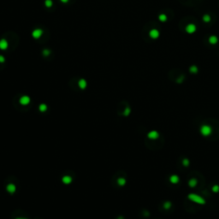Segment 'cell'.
Listing matches in <instances>:
<instances>
[{
	"instance_id": "1",
	"label": "cell",
	"mask_w": 219,
	"mask_h": 219,
	"mask_svg": "<svg viewBox=\"0 0 219 219\" xmlns=\"http://www.w3.org/2000/svg\"><path fill=\"white\" fill-rule=\"evenodd\" d=\"M187 199H189L192 202L195 203V204H198V205H204L206 204V200H205L202 196L199 195L197 194H194V193H191L187 195Z\"/></svg>"
},
{
	"instance_id": "2",
	"label": "cell",
	"mask_w": 219,
	"mask_h": 219,
	"mask_svg": "<svg viewBox=\"0 0 219 219\" xmlns=\"http://www.w3.org/2000/svg\"><path fill=\"white\" fill-rule=\"evenodd\" d=\"M212 131H213V129H212L211 126H210V125L208 124H203L200 126V128H199V133H200V134L202 136H204V137H208V136H210L211 134H212Z\"/></svg>"
},
{
	"instance_id": "3",
	"label": "cell",
	"mask_w": 219,
	"mask_h": 219,
	"mask_svg": "<svg viewBox=\"0 0 219 219\" xmlns=\"http://www.w3.org/2000/svg\"><path fill=\"white\" fill-rule=\"evenodd\" d=\"M42 35H43V30L40 28H36L32 32V37L35 40H39L40 38H41Z\"/></svg>"
},
{
	"instance_id": "4",
	"label": "cell",
	"mask_w": 219,
	"mask_h": 219,
	"mask_svg": "<svg viewBox=\"0 0 219 219\" xmlns=\"http://www.w3.org/2000/svg\"><path fill=\"white\" fill-rule=\"evenodd\" d=\"M196 30H197V27H196L194 23H189V24L187 25L186 32L187 33H189V34H193V33H194L196 32Z\"/></svg>"
},
{
	"instance_id": "5",
	"label": "cell",
	"mask_w": 219,
	"mask_h": 219,
	"mask_svg": "<svg viewBox=\"0 0 219 219\" xmlns=\"http://www.w3.org/2000/svg\"><path fill=\"white\" fill-rule=\"evenodd\" d=\"M147 138L149 139H152V140H155V139H158L159 138V133L156 130H152L147 134Z\"/></svg>"
},
{
	"instance_id": "6",
	"label": "cell",
	"mask_w": 219,
	"mask_h": 219,
	"mask_svg": "<svg viewBox=\"0 0 219 219\" xmlns=\"http://www.w3.org/2000/svg\"><path fill=\"white\" fill-rule=\"evenodd\" d=\"M159 35H160L159 31L156 28L152 29V30H150V32H149V36H150V38L153 39V40L158 39V37H159Z\"/></svg>"
},
{
	"instance_id": "7",
	"label": "cell",
	"mask_w": 219,
	"mask_h": 219,
	"mask_svg": "<svg viewBox=\"0 0 219 219\" xmlns=\"http://www.w3.org/2000/svg\"><path fill=\"white\" fill-rule=\"evenodd\" d=\"M9 47V43L5 39H1L0 40V50L2 51H5Z\"/></svg>"
},
{
	"instance_id": "8",
	"label": "cell",
	"mask_w": 219,
	"mask_h": 219,
	"mask_svg": "<svg viewBox=\"0 0 219 219\" xmlns=\"http://www.w3.org/2000/svg\"><path fill=\"white\" fill-rule=\"evenodd\" d=\"M170 182L171 184H178L180 182V177L177 176V175H171L170 176Z\"/></svg>"
},
{
	"instance_id": "9",
	"label": "cell",
	"mask_w": 219,
	"mask_h": 219,
	"mask_svg": "<svg viewBox=\"0 0 219 219\" xmlns=\"http://www.w3.org/2000/svg\"><path fill=\"white\" fill-rule=\"evenodd\" d=\"M20 103H21V105H27L29 103H30V98H29L28 96H27V95L22 96V98H20Z\"/></svg>"
},
{
	"instance_id": "10",
	"label": "cell",
	"mask_w": 219,
	"mask_h": 219,
	"mask_svg": "<svg viewBox=\"0 0 219 219\" xmlns=\"http://www.w3.org/2000/svg\"><path fill=\"white\" fill-rule=\"evenodd\" d=\"M198 185V180L196 178H191L188 181V186L191 188H194Z\"/></svg>"
},
{
	"instance_id": "11",
	"label": "cell",
	"mask_w": 219,
	"mask_h": 219,
	"mask_svg": "<svg viewBox=\"0 0 219 219\" xmlns=\"http://www.w3.org/2000/svg\"><path fill=\"white\" fill-rule=\"evenodd\" d=\"M208 41L211 45H216V44L218 43V38L216 35H211V36L209 37Z\"/></svg>"
},
{
	"instance_id": "12",
	"label": "cell",
	"mask_w": 219,
	"mask_h": 219,
	"mask_svg": "<svg viewBox=\"0 0 219 219\" xmlns=\"http://www.w3.org/2000/svg\"><path fill=\"white\" fill-rule=\"evenodd\" d=\"M87 81L85 80V79H81L79 81H78V86H79V87H80L81 89H85L86 87H87Z\"/></svg>"
},
{
	"instance_id": "13",
	"label": "cell",
	"mask_w": 219,
	"mask_h": 219,
	"mask_svg": "<svg viewBox=\"0 0 219 219\" xmlns=\"http://www.w3.org/2000/svg\"><path fill=\"white\" fill-rule=\"evenodd\" d=\"M198 71H199V69L196 65H192L189 68V72L192 73V74H197Z\"/></svg>"
},
{
	"instance_id": "14",
	"label": "cell",
	"mask_w": 219,
	"mask_h": 219,
	"mask_svg": "<svg viewBox=\"0 0 219 219\" xmlns=\"http://www.w3.org/2000/svg\"><path fill=\"white\" fill-rule=\"evenodd\" d=\"M7 190L9 191L10 194H13L14 192H16V187H15V185H13V184H9L7 186Z\"/></svg>"
},
{
	"instance_id": "15",
	"label": "cell",
	"mask_w": 219,
	"mask_h": 219,
	"mask_svg": "<svg viewBox=\"0 0 219 219\" xmlns=\"http://www.w3.org/2000/svg\"><path fill=\"white\" fill-rule=\"evenodd\" d=\"M158 19H159L160 22H165L167 21V19H168V17H167V16L165 14H160L159 16H158Z\"/></svg>"
},
{
	"instance_id": "16",
	"label": "cell",
	"mask_w": 219,
	"mask_h": 219,
	"mask_svg": "<svg viewBox=\"0 0 219 219\" xmlns=\"http://www.w3.org/2000/svg\"><path fill=\"white\" fill-rule=\"evenodd\" d=\"M211 17L210 15H208V14L204 15V16H203V21H204V22L208 23V22H211Z\"/></svg>"
},
{
	"instance_id": "17",
	"label": "cell",
	"mask_w": 219,
	"mask_h": 219,
	"mask_svg": "<svg viewBox=\"0 0 219 219\" xmlns=\"http://www.w3.org/2000/svg\"><path fill=\"white\" fill-rule=\"evenodd\" d=\"M53 5L52 0H45V6L46 8H51Z\"/></svg>"
},
{
	"instance_id": "18",
	"label": "cell",
	"mask_w": 219,
	"mask_h": 219,
	"mask_svg": "<svg viewBox=\"0 0 219 219\" xmlns=\"http://www.w3.org/2000/svg\"><path fill=\"white\" fill-rule=\"evenodd\" d=\"M211 191L213 193H215V194L219 193V185H217V184L213 185V186L211 187Z\"/></svg>"
},
{
	"instance_id": "19",
	"label": "cell",
	"mask_w": 219,
	"mask_h": 219,
	"mask_svg": "<svg viewBox=\"0 0 219 219\" xmlns=\"http://www.w3.org/2000/svg\"><path fill=\"white\" fill-rule=\"evenodd\" d=\"M171 206H172V203L170 202V201H166V202H164V204H163V208H164L165 210H169V209H170Z\"/></svg>"
},
{
	"instance_id": "20",
	"label": "cell",
	"mask_w": 219,
	"mask_h": 219,
	"mask_svg": "<svg viewBox=\"0 0 219 219\" xmlns=\"http://www.w3.org/2000/svg\"><path fill=\"white\" fill-rule=\"evenodd\" d=\"M182 165L184 167H188L190 165V161L188 158H183L182 159Z\"/></svg>"
},
{
	"instance_id": "21",
	"label": "cell",
	"mask_w": 219,
	"mask_h": 219,
	"mask_svg": "<svg viewBox=\"0 0 219 219\" xmlns=\"http://www.w3.org/2000/svg\"><path fill=\"white\" fill-rule=\"evenodd\" d=\"M63 181H64L65 184H69V183H70L71 181H72V179H71L70 177H69V176H65V177L63 178Z\"/></svg>"
},
{
	"instance_id": "22",
	"label": "cell",
	"mask_w": 219,
	"mask_h": 219,
	"mask_svg": "<svg viewBox=\"0 0 219 219\" xmlns=\"http://www.w3.org/2000/svg\"><path fill=\"white\" fill-rule=\"evenodd\" d=\"M42 54H43L44 57H48V56H50V54H51V51H50L49 49H45V50H43V51H42Z\"/></svg>"
},
{
	"instance_id": "23",
	"label": "cell",
	"mask_w": 219,
	"mask_h": 219,
	"mask_svg": "<svg viewBox=\"0 0 219 219\" xmlns=\"http://www.w3.org/2000/svg\"><path fill=\"white\" fill-rule=\"evenodd\" d=\"M39 109H40V111H42V112H44V111H45L46 110H47V106L45 105H44V104H42V105H40V107H39Z\"/></svg>"
},
{
	"instance_id": "24",
	"label": "cell",
	"mask_w": 219,
	"mask_h": 219,
	"mask_svg": "<svg viewBox=\"0 0 219 219\" xmlns=\"http://www.w3.org/2000/svg\"><path fill=\"white\" fill-rule=\"evenodd\" d=\"M118 184L120 186H123V185L126 184V180L124 178H120V179H118Z\"/></svg>"
},
{
	"instance_id": "25",
	"label": "cell",
	"mask_w": 219,
	"mask_h": 219,
	"mask_svg": "<svg viewBox=\"0 0 219 219\" xmlns=\"http://www.w3.org/2000/svg\"><path fill=\"white\" fill-rule=\"evenodd\" d=\"M130 109L129 108H127L126 109V110H125V111H124V116H129V114H130Z\"/></svg>"
},
{
	"instance_id": "26",
	"label": "cell",
	"mask_w": 219,
	"mask_h": 219,
	"mask_svg": "<svg viewBox=\"0 0 219 219\" xmlns=\"http://www.w3.org/2000/svg\"><path fill=\"white\" fill-rule=\"evenodd\" d=\"M5 62V57L3 55H0V64H4Z\"/></svg>"
},
{
	"instance_id": "27",
	"label": "cell",
	"mask_w": 219,
	"mask_h": 219,
	"mask_svg": "<svg viewBox=\"0 0 219 219\" xmlns=\"http://www.w3.org/2000/svg\"><path fill=\"white\" fill-rule=\"evenodd\" d=\"M183 79H184V76L181 75V77H180L179 79H178V80H177V82H178V83H181V82L183 81Z\"/></svg>"
},
{
	"instance_id": "28",
	"label": "cell",
	"mask_w": 219,
	"mask_h": 219,
	"mask_svg": "<svg viewBox=\"0 0 219 219\" xmlns=\"http://www.w3.org/2000/svg\"><path fill=\"white\" fill-rule=\"evenodd\" d=\"M69 0H60V2H62L63 4H67V3H69Z\"/></svg>"
},
{
	"instance_id": "29",
	"label": "cell",
	"mask_w": 219,
	"mask_h": 219,
	"mask_svg": "<svg viewBox=\"0 0 219 219\" xmlns=\"http://www.w3.org/2000/svg\"><path fill=\"white\" fill-rule=\"evenodd\" d=\"M18 219H22V218H18Z\"/></svg>"
}]
</instances>
